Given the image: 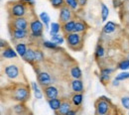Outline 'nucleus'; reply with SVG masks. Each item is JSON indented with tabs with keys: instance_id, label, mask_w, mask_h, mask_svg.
Returning <instances> with one entry per match:
<instances>
[{
	"instance_id": "1",
	"label": "nucleus",
	"mask_w": 129,
	"mask_h": 115,
	"mask_svg": "<svg viewBox=\"0 0 129 115\" xmlns=\"http://www.w3.org/2000/svg\"><path fill=\"white\" fill-rule=\"evenodd\" d=\"M27 3H25L22 0L15 1L13 3H9L8 5V12L11 18H17V17H25L28 11Z\"/></svg>"
},
{
	"instance_id": "2",
	"label": "nucleus",
	"mask_w": 129,
	"mask_h": 115,
	"mask_svg": "<svg viewBox=\"0 0 129 115\" xmlns=\"http://www.w3.org/2000/svg\"><path fill=\"white\" fill-rule=\"evenodd\" d=\"M12 99L18 102H26L30 99V91L26 85L19 84L12 90Z\"/></svg>"
},
{
	"instance_id": "3",
	"label": "nucleus",
	"mask_w": 129,
	"mask_h": 115,
	"mask_svg": "<svg viewBox=\"0 0 129 115\" xmlns=\"http://www.w3.org/2000/svg\"><path fill=\"white\" fill-rule=\"evenodd\" d=\"M66 36V41L69 46V48L74 51H79L82 48V36L81 33L73 32V33L67 34Z\"/></svg>"
},
{
	"instance_id": "4",
	"label": "nucleus",
	"mask_w": 129,
	"mask_h": 115,
	"mask_svg": "<svg viewBox=\"0 0 129 115\" xmlns=\"http://www.w3.org/2000/svg\"><path fill=\"white\" fill-rule=\"evenodd\" d=\"M95 107V114L97 115H105L110 113L111 109V104L109 100H106L104 98H98L94 103Z\"/></svg>"
},
{
	"instance_id": "5",
	"label": "nucleus",
	"mask_w": 129,
	"mask_h": 115,
	"mask_svg": "<svg viewBox=\"0 0 129 115\" xmlns=\"http://www.w3.org/2000/svg\"><path fill=\"white\" fill-rule=\"evenodd\" d=\"M30 28V36L33 38H41L43 36V30H44V23L41 21V19H34L29 24Z\"/></svg>"
},
{
	"instance_id": "6",
	"label": "nucleus",
	"mask_w": 129,
	"mask_h": 115,
	"mask_svg": "<svg viewBox=\"0 0 129 115\" xmlns=\"http://www.w3.org/2000/svg\"><path fill=\"white\" fill-rule=\"evenodd\" d=\"M59 19H60V23L61 24H64L66 22L72 20L73 19V9L71 7H69L67 4H64V6H62L60 8Z\"/></svg>"
},
{
	"instance_id": "7",
	"label": "nucleus",
	"mask_w": 129,
	"mask_h": 115,
	"mask_svg": "<svg viewBox=\"0 0 129 115\" xmlns=\"http://www.w3.org/2000/svg\"><path fill=\"white\" fill-rule=\"evenodd\" d=\"M28 20L25 17H17V18H12L9 24V27L11 28H16V29H24L28 30Z\"/></svg>"
},
{
	"instance_id": "8",
	"label": "nucleus",
	"mask_w": 129,
	"mask_h": 115,
	"mask_svg": "<svg viewBox=\"0 0 129 115\" xmlns=\"http://www.w3.org/2000/svg\"><path fill=\"white\" fill-rule=\"evenodd\" d=\"M4 72H5L6 76L10 80H17L20 75L19 67L14 64H11V65H8V66H5L4 67Z\"/></svg>"
},
{
	"instance_id": "9",
	"label": "nucleus",
	"mask_w": 129,
	"mask_h": 115,
	"mask_svg": "<svg viewBox=\"0 0 129 115\" xmlns=\"http://www.w3.org/2000/svg\"><path fill=\"white\" fill-rule=\"evenodd\" d=\"M37 81H38V83L45 87V86H48L51 84L52 82V79H51V75L50 73L46 72V71H41L38 73V76H37Z\"/></svg>"
},
{
	"instance_id": "10",
	"label": "nucleus",
	"mask_w": 129,
	"mask_h": 115,
	"mask_svg": "<svg viewBox=\"0 0 129 115\" xmlns=\"http://www.w3.org/2000/svg\"><path fill=\"white\" fill-rule=\"evenodd\" d=\"M10 28V33L12 36V39L14 40H23L25 38H27L28 36V30H24V29H16V28Z\"/></svg>"
},
{
	"instance_id": "11",
	"label": "nucleus",
	"mask_w": 129,
	"mask_h": 115,
	"mask_svg": "<svg viewBox=\"0 0 129 115\" xmlns=\"http://www.w3.org/2000/svg\"><path fill=\"white\" fill-rule=\"evenodd\" d=\"M44 93H45V96L48 99L56 98L59 95V90H58V88L56 86L50 84L48 86L44 87Z\"/></svg>"
},
{
	"instance_id": "12",
	"label": "nucleus",
	"mask_w": 129,
	"mask_h": 115,
	"mask_svg": "<svg viewBox=\"0 0 129 115\" xmlns=\"http://www.w3.org/2000/svg\"><path fill=\"white\" fill-rule=\"evenodd\" d=\"M114 71L113 68L110 67H103L100 70V75H99V80L102 82V84H106V82H109L110 80V74Z\"/></svg>"
},
{
	"instance_id": "13",
	"label": "nucleus",
	"mask_w": 129,
	"mask_h": 115,
	"mask_svg": "<svg viewBox=\"0 0 129 115\" xmlns=\"http://www.w3.org/2000/svg\"><path fill=\"white\" fill-rule=\"evenodd\" d=\"M75 29H76V21L73 19L62 24V31L64 32V35L75 32Z\"/></svg>"
},
{
	"instance_id": "14",
	"label": "nucleus",
	"mask_w": 129,
	"mask_h": 115,
	"mask_svg": "<svg viewBox=\"0 0 129 115\" xmlns=\"http://www.w3.org/2000/svg\"><path fill=\"white\" fill-rule=\"evenodd\" d=\"M18 55L16 50H13L10 46L2 49V58L3 59H15Z\"/></svg>"
},
{
	"instance_id": "15",
	"label": "nucleus",
	"mask_w": 129,
	"mask_h": 115,
	"mask_svg": "<svg viewBox=\"0 0 129 115\" xmlns=\"http://www.w3.org/2000/svg\"><path fill=\"white\" fill-rule=\"evenodd\" d=\"M25 62L29 63L30 65H33L34 63H36V55H35V50H33L32 48H28L25 56L22 58Z\"/></svg>"
},
{
	"instance_id": "16",
	"label": "nucleus",
	"mask_w": 129,
	"mask_h": 115,
	"mask_svg": "<svg viewBox=\"0 0 129 115\" xmlns=\"http://www.w3.org/2000/svg\"><path fill=\"white\" fill-rule=\"evenodd\" d=\"M71 88L74 92H82L83 91V83L81 79H74L71 83Z\"/></svg>"
},
{
	"instance_id": "17",
	"label": "nucleus",
	"mask_w": 129,
	"mask_h": 115,
	"mask_svg": "<svg viewBox=\"0 0 129 115\" xmlns=\"http://www.w3.org/2000/svg\"><path fill=\"white\" fill-rule=\"evenodd\" d=\"M71 109H72V103H71V102H69V101H62L61 107H60V109L56 112V114L67 115Z\"/></svg>"
},
{
	"instance_id": "18",
	"label": "nucleus",
	"mask_w": 129,
	"mask_h": 115,
	"mask_svg": "<svg viewBox=\"0 0 129 115\" xmlns=\"http://www.w3.org/2000/svg\"><path fill=\"white\" fill-rule=\"evenodd\" d=\"M82 100H83V94L82 92H75V94L72 96V104L76 107H80L82 103Z\"/></svg>"
},
{
	"instance_id": "19",
	"label": "nucleus",
	"mask_w": 129,
	"mask_h": 115,
	"mask_svg": "<svg viewBox=\"0 0 129 115\" xmlns=\"http://www.w3.org/2000/svg\"><path fill=\"white\" fill-rule=\"evenodd\" d=\"M48 103H49L50 108L56 113V112L60 109L61 104H62V101H61V99H59L58 97H56V98L48 99Z\"/></svg>"
},
{
	"instance_id": "20",
	"label": "nucleus",
	"mask_w": 129,
	"mask_h": 115,
	"mask_svg": "<svg viewBox=\"0 0 129 115\" xmlns=\"http://www.w3.org/2000/svg\"><path fill=\"white\" fill-rule=\"evenodd\" d=\"M116 24L112 22V21H108L105 25H104V27H103V29H102V32L104 34H106V35H109V34L113 33L115 30H116Z\"/></svg>"
},
{
	"instance_id": "21",
	"label": "nucleus",
	"mask_w": 129,
	"mask_h": 115,
	"mask_svg": "<svg viewBox=\"0 0 129 115\" xmlns=\"http://www.w3.org/2000/svg\"><path fill=\"white\" fill-rule=\"evenodd\" d=\"M15 50H16V52L18 53V55H19L21 58H23V57L25 56L27 50H28V47H27V45L24 44V43H17L16 45H15Z\"/></svg>"
},
{
	"instance_id": "22",
	"label": "nucleus",
	"mask_w": 129,
	"mask_h": 115,
	"mask_svg": "<svg viewBox=\"0 0 129 115\" xmlns=\"http://www.w3.org/2000/svg\"><path fill=\"white\" fill-rule=\"evenodd\" d=\"M87 30V25L85 22L79 20V21H76V29H75V32L77 33H84L85 31Z\"/></svg>"
},
{
	"instance_id": "23",
	"label": "nucleus",
	"mask_w": 129,
	"mask_h": 115,
	"mask_svg": "<svg viewBox=\"0 0 129 115\" xmlns=\"http://www.w3.org/2000/svg\"><path fill=\"white\" fill-rule=\"evenodd\" d=\"M71 76L73 79H81L82 76V72H81V67L79 66H74L72 68H71Z\"/></svg>"
},
{
	"instance_id": "24",
	"label": "nucleus",
	"mask_w": 129,
	"mask_h": 115,
	"mask_svg": "<svg viewBox=\"0 0 129 115\" xmlns=\"http://www.w3.org/2000/svg\"><path fill=\"white\" fill-rule=\"evenodd\" d=\"M39 18H40L41 21L44 23L45 27H46L47 29H49V28H50V25H51V18H50L48 13H47V12H42V13H40Z\"/></svg>"
},
{
	"instance_id": "25",
	"label": "nucleus",
	"mask_w": 129,
	"mask_h": 115,
	"mask_svg": "<svg viewBox=\"0 0 129 115\" xmlns=\"http://www.w3.org/2000/svg\"><path fill=\"white\" fill-rule=\"evenodd\" d=\"M100 6H101V10H100L101 21H102V22H105L106 19L108 18V15H109V9H108V7H107L104 3H101Z\"/></svg>"
},
{
	"instance_id": "26",
	"label": "nucleus",
	"mask_w": 129,
	"mask_h": 115,
	"mask_svg": "<svg viewBox=\"0 0 129 115\" xmlns=\"http://www.w3.org/2000/svg\"><path fill=\"white\" fill-rule=\"evenodd\" d=\"M31 86H32V89L34 91V95L37 99H42L43 98V92L40 90V88L38 87V84L37 82H31Z\"/></svg>"
},
{
	"instance_id": "27",
	"label": "nucleus",
	"mask_w": 129,
	"mask_h": 115,
	"mask_svg": "<svg viewBox=\"0 0 129 115\" xmlns=\"http://www.w3.org/2000/svg\"><path fill=\"white\" fill-rule=\"evenodd\" d=\"M61 29H62V26L60 25V23H57V22L51 23V25H50V35L53 36L55 34H58Z\"/></svg>"
},
{
	"instance_id": "28",
	"label": "nucleus",
	"mask_w": 129,
	"mask_h": 115,
	"mask_svg": "<svg viewBox=\"0 0 129 115\" xmlns=\"http://www.w3.org/2000/svg\"><path fill=\"white\" fill-rule=\"evenodd\" d=\"M14 112L16 114H24L27 112V108L24 105V102H19L17 105L14 106Z\"/></svg>"
},
{
	"instance_id": "29",
	"label": "nucleus",
	"mask_w": 129,
	"mask_h": 115,
	"mask_svg": "<svg viewBox=\"0 0 129 115\" xmlns=\"http://www.w3.org/2000/svg\"><path fill=\"white\" fill-rule=\"evenodd\" d=\"M51 41H53L54 43H56L57 45H62L64 42V38L63 35L61 34H55L53 36H51Z\"/></svg>"
},
{
	"instance_id": "30",
	"label": "nucleus",
	"mask_w": 129,
	"mask_h": 115,
	"mask_svg": "<svg viewBox=\"0 0 129 115\" xmlns=\"http://www.w3.org/2000/svg\"><path fill=\"white\" fill-rule=\"evenodd\" d=\"M104 55H105L104 48H103L102 46L98 45V46L96 47V49H95V52H94V56H95V58H96V59H101V58L104 57Z\"/></svg>"
},
{
	"instance_id": "31",
	"label": "nucleus",
	"mask_w": 129,
	"mask_h": 115,
	"mask_svg": "<svg viewBox=\"0 0 129 115\" xmlns=\"http://www.w3.org/2000/svg\"><path fill=\"white\" fill-rule=\"evenodd\" d=\"M51 5L55 8V9H60L62 6H64L66 4V1L64 0H49Z\"/></svg>"
},
{
	"instance_id": "32",
	"label": "nucleus",
	"mask_w": 129,
	"mask_h": 115,
	"mask_svg": "<svg viewBox=\"0 0 129 115\" xmlns=\"http://www.w3.org/2000/svg\"><path fill=\"white\" fill-rule=\"evenodd\" d=\"M117 67L119 69H121V70H127V69H129V59L122 60L121 62H119L118 65H117Z\"/></svg>"
},
{
	"instance_id": "33",
	"label": "nucleus",
	"mask_w": 129,
	"mask_h": 115,
	"mask_svg": "<svg viewBox=\"0 0 129 115\" xmlns=\"http://www.w3.org/2000/svg\"><path fill=\"white\" fill-rule=\"evenodd\" d=\"M43 46H44L45 48L50 49V50L59 49V45H57V44H56V43H54L53 41H45V42L43 43Z\"/></svg>"
},
{
	"instance_id": "34",
	"label": "nucleus",
	"mask_w": 129,
	"mask_h": 115,
	"mask_svg": "<svg viewBox=\"0 0 129 115\" xmlns=\"http://www.w3.org/2000/svg\"><path fill=\"white\" fill-rule=\"evenodd\" d=\"M64 1H66V4H67L69 7H71L73 10H77V9L80 7L78 0H64Z\"/></svg>"
},
{
	"instance_id": "35",
	"label": "nucleus",
	"mask_w": 129,
	"mask_h": 115,
	"mask_svg": "<svg viewBox=\"0 0 129 115\" xmlns=\"http://www.w3.org/2000/svg\"><path fill=\"white\" fill-rule=\"evenodd\" d=\"M35 55H36V63H41V62L44 61L45 56H44V53L41 50H35Z\"/></svg>"
},
{
	"instance_id": "36",
	"label": "nucleus",
	"mask_w": 129,
	"mask_h": 115,
	"mask_svg": "<svg viewBox=\"0 0 129 115\" xmlns=\"http://www.w3.org/2000/svg\"><path fill=\"white\" fill-rule=\"evenodd\" d=\"M115 79L118 80L119 82H121V81H126V80H128L129 79V72L128 71H126V70H123L122 72L118 73V74L115 76Z\"/></svg>"
},
{
	"instance_id": "37",
	"label": "nucleus",
	"mask_w": 129,
	"mask_h": 115,
	"mask_svg": "<svg viewBox=\"0 0 129 115\" xmlns=\"http://www.w3.org/2000/svg\"><path fill=\"white\" fill-rule=\"evenodd\" d=\"M120 101H121L122 106H123L125 109L129 110V96H123V97H121Z\"/></svg>"
},
{
	"instance_id": "38",
	"label": "nucleus",
	"mask_w": 129,
	"mask_h": 115,
	"mask_svg": "<svg viewBox=\"0 0 129 115\" xmlns=\"http://www.w3.org/2000/svg\"><path fill=\"white\" fill-rule=\"evenodd\" d=\"M9 45H8V43H7V41H5L4 39H1L0 40V47H1V49H4V48H6V47H8Z\"/></svg>"
},
{
	"instance_id": "39",
	"label": "nucleus",
	"mask_w": 129,
	"mask_h": 115,
	"mask_svg": "<svg viewBox=\"0 0 129 115\" xmlns=\"http://www.w3.org/2000/svg\"><path fill=\"white\" fill-rule=\"evenodd\" d=\"M78 2H79L80 7H84L87 3V0H78Z\"/></svg>"
},
{
	"instance_id": "40",
	"label": "nucleus",
	"mask_w": 129,
	"mask_h": 115,
	"mask_svg": "<svg viewBox=\"0 0 129 115\" xmlns=\"http://www.w3.org/2000/svg\"><path fill=\"white\" fill-rule=\"evenodd\" d=\"M22 1H24L28 5H34L35 4V0H22Z\"/></svg>"
},
{
	"instance_id": "41",
	"label": "nucleus",
	"mask_w": 129,
	"mask_h": 115,
	"mask_svg": "<svg viewBox=\"0 0 129 115\" xmlns=\"http://www.w3.org/2000/svg\"><path fill=\"white\" fill-rule=\"evenodd\" d=\"M112 85L113 86H119V81L116 80V79H114L112 82Z\"/></svg>"
},
{
	"instance_id": "42",
	"label": "nucleus",
	"mask_w": 129,
	"mask_h": 115,
	"mask_svg": "<svg viewBox=\"0 0 129 115\" xmlns=\"http://www.w3.org/2000/svg\"><path fill=\"white\" fill-rule=\"evenodd\" d=\"M76 114H77V110H73V109H71L67 115H76Z\"/></svg>"
},
{
	"instance_id": "43",
	"label": "nucleus",
	"mask_w": 129,
	"mask_h": 115,
	"mask_svg": "<svg viewBox=\"0 0 129 115\" xmlns=\"http://www.w3.org/2000/svg\"><path fill=\"white\" fill-rule=\"evenodd\" d=\"M128 59H129V54H128Z\"/></svg>"
},
{
	"instance_id": "44",
	"label": "nucleus",
	"mask_w": 129,
	"mask_h": 115,
	"mask_svg": "<svg viewBox=\"0 0 129 115\" xmlns=\"http://www.w3.org/2000/svg\"><path fill=\"white\" fill-rule=\"evenodd\" d=\"M128 113H129V111H128Z\"/></svg>"
}]
</instances>
